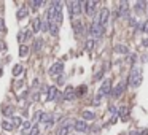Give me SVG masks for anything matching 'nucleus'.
Returning <instances> with one entry per match:
<instances>
[{"label": "nucleus", "mask_w": 148, "mask_h": 135, "mask_svg": "<svg viewBox=\"0 0 148 135\" xmlns=\"http://www.w3.org/2000/svg\"><path fill=\"white\" fill-rule=\"evenodd\" d=\"M128 84L132 87H137L142 84V69L139 67H132L131 73H129V78H128Z\"/></svg>", "instance_id": "obj_1"}, {"label": "nucleus", "mask_w": 148, "mask_h": 135, "mask_svg": "<svg viewBox=\"0 0 148 135\" xmlns=\"http://www.w3.org/2000/svg\"><path fill=\"white\" fill-rule=\"evenodd\" d=\"M103 32H105V27H102V26H100V22H99V17H96V19L93 21V24H91V27H89V34L93 35V37L102 38Z\"/></svg>", "instance_id": "obj_2"}, {"label": "nucleus", "mask_w": 148, "mask_h": 135, "mask_svg": "<svg viewBox=\"0 0 148 135\" xmlns=\"http://www.w3.org/2000/svg\"><path fill=\"white\" fill-rule=\"evenodd\" d=\"M112 91H113V89H112V80H110V78H107V80L102 81L100 89H99V94H97V95H100V97H102V95H110Z\"/></svg>", "instance_id": "obj_3"}, {"label": "nucleus", "mask_w": 148, "mask_h": 135, "mask_svg": "<svg viewBox=\"0 0 148 135\" xmlns=\"http://www.w3.org/2000/svg\"><path fill=\"white\" fill-rule=\"evenodd\" d=\"M69 7L70 16H78L83 11V2H69Z\"/></svg>", "instance_id": "obj_4"}, {"label": "nucleus", "mask_w": 148, "mask_h": 135, "mask_svg": "<svg viewBox=\"0 0 148 135\" xmlns=\"http://www.w3.org/2000/svg\"><path fill=\"white\" fill-rule=\"evenodd\" d=\"M108 21H110V11H108V8H102L99 13V22L102 27H105V26L108 24Z\"/></svg>", "instance_id": "obj_5"}, {"label": "nucleus", "mask_w": 148, "mask_h": 135, "mask_svg": "<svg viewBox=\"0 0 148 135\" xmlns=\"http://www.w3.org/2000/svg\"><path fill=\"white\" fill-rule=\"evenodd\" d=\"M124 89H126V81H121V83H118L116 86H115V89L112 91V95H113V99H120L121 94L124 92Z\"/></svg>", "instance_id": "obj_6"}, {"label": "nucleus", "mask_w": 148, "mask_h": 135, "mask_svg": "<svg viewBox=\"0 0 148 135\" xmlns=\"http://www.w3.org/2000/svg\"><path fill=\"white\" fill-rule=\"evenodd\" d=\"M62 72H64V64L62 62H56V64H53V65L49 67V75H53V76L61 75Z\"/></svg>", "instance_id": "obj_7"}, {"label": "nucleus", "mask_w": 148, "mask_h": 135, "mask_svg": "<svg viewBox=\"0 0 148 135\" xmlns=\"http://www.w3.org/2000/svg\"><path fill=\"white\" fill-rule=\"evenodd\" d=\"M83 8H86V14L93 16L96 13V8H97V2H83Z\"/></svg>", "instance_id": "obj_8"}, {"label": "nucleus", "mask_w": 148, "mask_h": 135, "mask_svg": "<svg viewBox=\"0 0 148 135\" xmlns=\"http://www.w3.org/2000/svg\"><path fill=\"white\" fill-rule=\"evenodd\" d=\"M72 27H73V30H75V34H78V35H81L83 32H84V26H83L81 19H73Z\"/></svg>", "instance_id": "obj_9"}, {"label": "nucleus", "mask_w": 148, "mask_h": 135, "mask_svg": "<svg viewBox=\"0 0 148 135\" xmlns=\"http://www.w3.org/2000/svg\"><path fill=\"white\" fill-rule=\"evenodd\" d=\"M57 95H61V94H59V91H57V87H56V86H49L48 87V95H46V100L51 102V100H54Z\"/></svg>", "instance_id": "obj_10"}, {"label": "nucleus", "mask_w": 148, "mask_h": 135, "mask_svg": "<svg viewBox=\"0 0 148 135\" xmlns=\"http://www.w3.org/2000/svg\"><path fill=\"white\" fill-rule=\"evenodd\" d=\"M73 129L76 132H86L88 130V122L86 121H75L73 122Z\"/></svg>", "instance_id": "obj_11"}, {"label": "nucleus", "mask_w": 148, "mask_h": 135, "mask_svg": "<svg viewBox=\"0 0 148 135\" xmlns=\"http://www.w3.org/2000/svg\"><path fill=\"white\" fill-rule=\"evenodd\" d=\"M62 97H64V100H72V99L75 97V89H73L72 86H67L66 91H64V94H62Z\"/></svg>", "instance_id": "obj_12"}, {"label": "nucleus", "mask_w": 148, "mask_h": 135, "mask_svg": "<svg viewBox=\"0 0 148 135\" xmlns=\"http://www.w3.org/2000/svg\"><path fill=\"white\" fill-rule=\"evenodd\" d=\"M129 3L124 0V2H121L120 3V16H123V17H129Z\"/></svg>", "instance_id": "obj_13"}, {"label": "nucleus", "mask_w": 148, "mask_h": 135, "mask_svg": "<svg viewBox=\"0 0 148 135\" xmlns=\"http://www.w3.org/2000/svg\"><path fill=\"white\" fill-rule=\"evenodd\" d=\"M118 116H120L121 119H128L129 118V108L128 107H121L120 111H118Z\"/></svg>", "instance_id": "obj_14"}, {"label": "nucleus", "mask_w": 148, "mask_h": 135, "mask_svg": "<svg viewBox=\"0 0 148 135\" xmlns=\"http://www.w3.org/2000/svg\"><path fill=\"white\" fill-rule=\"evenodd\" d=\"M59 26L61 24H57L56 21L49 22V32H51V35H57L59 34Z\"/></svg>", "instance_id": "obj_15"}, {"label": "nucleus", "mask_w": 148, "mask_h": 135, "mask_svg": "<svg viewBox=\"0 0 148 135\" xmlns=\"http://www.w3.org/2000/svg\"><path fill=\"white\" fill-rule=\"evenodd\" d=\"M128 46L126 45H116L115 46V52H118V54H128Z\"/></svg>", "instance_id": "obj_16"}, {"label": "nucleus", "mask_w": 148, "mask_h": 135, "mask_svg": "<svg viewBox=\"0 0 148 135\" xmlns=\"http://www.w3.org/2000/svg\"><path fill=\"white\" fill-rule=\"evenodd\" d=\"M81 116H83V121H91V119L96 118V114H94L93 111H86V110L81 113Z\"/></svg>", "instance_id": "obj_17"}, {"label": "nucleus", "mask_w": 148, "mask_h": 135, "mask_svg": "<svg viewBox=\"0 0 148 135\" xmlns=\"http://www.w3.org/2000/svg\"><path fill=\"white\" fill-rule=\"evenodd\" d=\"M29 14V11H27V8L26 7H21L19 10H18V13H16V16H18V19H22V17H26Z\"/></svg>", "instance_id": "obj_18"}, {"label": "nucleus", "mask_w": 148, "mask_h": 135, "mask_svg": "<svg viewBox=\"0 0 148 135\" xmlns=\"http://www.w3.org/2000/svg\"><path fill=\"white\" fill-rule=\"evenodd\" d=\"M41 30L43 32H46V30H49V19H48V16H43V21H41Z\"/></svg>", "instance_id": "obj_19"}, {"label": "nucleus", "mask_w": 148, "mask_h": 135, "mask_svg": "<svg viewBox=\"0 0 148 135\" xmlns=\"http://www.w3.org/2000/svg\"><path fill=\"white\" fill-rule=\"evenodd\" d=\"M86 91H88V87H86V86H80L78 89L75 91V97H83V95L86 94Z\"/></svg>", "instance_id": "obj_20"}, {"label": "nucleus", "mask_w": 148, "mask_h": 135, "mask_svg": "<svg viewBox=\"0 0 148 135\" xmlns=\"http://www.w3.org/2000/svg\"><path fill=\"white\" fill-rule=\"evenodd\" d=\"M40 22H41V19L40 17H34V21H32V27H34V32H38L40 30Z\"/></svg>", "instance_id": "obj_21"}, {"label": "nucleus", "mask_w": 148, "mask_h": 135, "mask_svg": "<svg viewBox=\"0 0 148 135\" xmlns=\"http://www.w3.org/2000/svg\"><path fill=\"white\" fill-rule=\"evenodd\" d=\"M70 130H72V127H59L56 135H69Z\"/></svg>", "instance_id": "obj_22"}, {"label": "nucleus", "mask_w": 148, "mask_h": 135, "mask_svg": "<svg viewBox=\"0 0 148 135\" xmlns=\"http://www.w3.org/2000/svg\"><path fill=\"white\" fill-rule=\"evenodd\" d=\"M22 72H24V67H22V65H19V64L13 67V75H14V76H19Z\"/></svg>", "instance_id": "obj_23"}, {"label": "nucleus", "mask_w": 148, "mask_h": 135, "mask_svg": "<svg viewBox=\"0 0 148 135\" xmlns=\"http://www.w3.org/2000/svg\"><path fill=\"white\" fill-rule=\"evenodd\" d=\"M2 127H3V130L10 132V130H13V129H14V126L11 124V121H3V122H2Z\"/></svg>", "instance_id": "obj_24"}, {"label": "nucleus", "mask_w": 148, "mask_h": 135, "mask_svg": "<svg viewBox=\"0 0 148 135\" xmlns=\"http://www.w3.org/2000/svg\"><path fill=\"white\" fill-rule=\"evenodd\" d=\"M41 46H43V40H41V38H37V40H35V45H34V51L38 52L41 49Z\"/></svg>", "instance_id": "obj_25"}, {"label": "nucleus", "mask_w": 148, "mask_h": 135, "mask_svg": "<svg viewBox=\"0 0 148 135\" xmlns=\"http://www.w3.org/2000/svg\"><path fill=\"white\" fill-rule=\"evenodd\" d=\"M11 124H13L14 127H19V126L22 124V119H21L19 116H13V118H11Z\"/></svg>", "instance_id": "obj_26"}, {"label": "nucleus", "mask_w": 148, "mask_h": 135, "mask_svg": "<svg viewBox=\"0 0 148 135\" xmlns=\"http://www.w3.org/2000/svg\"><path fill=\"white\" fill-rule=\"evenodd\" d=\"M27 52H29V46L21 45V48H19V56H21V57H26V56H27Z\"/></svg>", "instance_id": "obj_27"}, {"label": "nucleus", "mask_w": 148, "mask_h": 135, "mask_svg": "<svg viewBox=\"0 0 148 135\" xmlns=\"http://www.w3.org/2000/svg\"><path fill=\"white\" fill-rule=\"evenodd\" d=\"M94 45H96V42H94L93 38H91V40H88L86 42V51H93V48H94Z\"/></svg>", "instance_id": "obj_28"}, {"label": "nucleus", "mask_w": 148, "mask_h": 135, "mask_svg": "<svg viewBox=\"0 0 148 135\" xmlns=\"http://www.w3.org/2000/svg\"><path fill=\"white\" fill-rule=\"evenodd\" d=\"M43 3H45V2H41V0H35V2H30V7L34 8V10H37V8L41 7Z\"/></svg>", "instance_id": "obj_29"}, {"label": "nucleus", "mask_w": 148, "mask_h": 135, "mask_svg": "<svg viewBox=\"0 0 148 135\" xmlns=\"http://www.w3.org/2000/svg\"><path fill=\"white\" fill-rule=\"evenodd\" d=\"M29 129H32V126H30V122L29 121H26V122H22V134H26V132L29 130ZM30 132V130H29Z\"/></svg>", "instance_id": "obj_30"}, {"label": "nucleus", "mask_w": 148, "mask_h": 135, "mask_svg": "<svg viewBox=\"0 0 148 135\" xmlns=\"http://www.w3.org/2000/svg\"><path fill=\"white\" fill-rule=\"evenodd\" d=\"M143 7H145V2H137V3H135L137 13H142V11H143Z\"/></svg>", "instance_id": "obj_31"}, {"label": "nucleus", "mask_w": 148, "mask_h": 135, "mask_svg": "<svg viewBox=\"0 0 148 135\" xmlns=\"http://www.w3.org/2000/svg\"><path fill=\"white\" fill-rule=\"evenodd\" d=\"M3 114L5 116H11V114H13V107H5L3 108Z\"/></svg>", "instance_id": "obj_32"}, {"label": "nucleus", "mask_w": 148, "mask_h": 135, "mask_svg": "<svg viewBox=\"0 0 148 135\" xmlns=\"http://www.w3.org/2000/svg\"><path fill=\"white\" fill-rule=\"evenodd\" d=\"M26 40V30L24 32H19V35H18V42L19 43H22Z\"/></svg>", "instance_id": "obj_33"}, {"label": "nucleus", "mask_w": 148, "mask_h": 135, "mask_svg": "<svg viewBox=\"0 0 148 135\" xmlns=\"http://www.w3.org/2000/svg\"><path fill=\"white\" fill-rule=\"evenodd\" d=\"M38 134H40V130H38L37 126H34V127L30 129V132H29V135H38Z\"/></svg>", "instance_id": "obj_34"}, {"label": "nucleus", "mask_w": 148, "mask_h": 135, "mask_svg": "<svg viewBox=\"0 0 148 135\" xmlns=\"http://www.w3.org/2000/svg\"><path fill=\"white\" fill-rule=\"evenodd\" d=\"M129 26H131V27H137V26H139V21H135L134 17H129Z\"/></svg>", "instance_id": "obj_35"}, {"label": "nucleus", "mask_w": 148, "mask_h": 135, "mask_svg": "<svg viewBox=\"0 0 148 135\" xmlns=\"http://www.w3.org/2000/svg\"><path fill=\"white\" fill-rule=\"evenodd\" d=\"M135 60H137V56H135V54H131V56H129V59H128V62L131 64V65H132V64L135 62Z\"/></svg>", "instance_id": "obj_36"}, {"label": "nucleus", "mask_w": 148, "mask_h": 135, "mask_svg": "<svg viewBox=\"0 0 148 135\" xmlns=\"http://www.w3.org/2000/svg\"><path fill=\"white\" fill-rule=\"evenodd\" d=\"M108 111H110L113 116H116V107H115V105H110V107H108Z\"/></svg>", "instance_id": "obj_37"}, {"label": "nucleus", "mask_w": 148, "mask_h": 135, "mask_svg": "<svg viewBox=\"0 0 148 135\" xmlns=\"http://www.w3.org/2000/svg\"><path fill=\"white\" fill-rule=\"evenodd\" d=\"M0 30H2V32L7 30V29H5V21H3V19H0Z\"/></svg>", "instance_id": "obj_38"}, {"label": "nucleus", "mask_w": 148, "mask_h": 135, "mask_svg": "<svg viewBox=\"0 0 148 135\" xmlns=\"http://www.w3.org/2000/svg\"><path fill=\"white\" fill-rule=\"evenodd\" d=\"M140 135H148V129H142V130H140Z\"/></svg>", "instance_id": "obj_39"}, {"label": "nucleus", "mask_w": 148, "mask_h": 135, "mask_svg": "<svg viewBox=\"0 0 148 135\" xmlns=\"http://www.w3.org/2000/svg\"><path fill=\"white\" fill-rule=\"evenodd\" d=\"M143 30H145V34H148V21L145 22V26H143Z\"/></svg>", "instance_id": "obj_40"}, {"label": "nucleus", "mask_w": 148, "mask_h": 135, "mask_svg": "<svg viewBox=\"0 0 148 135\" xmlns=\"http://www.w3.org/2000/svg\"><path fill=\"white\" fill-rule=\"evenodd\" d=\"M102 75H103V72H99V73L96 75V78H97V80H100V78H102Z\"/></svg>", "instance_id": "obj_41"}, {"label": "nucleus", "mask_w": 148, "mask_h": 135, "mask_svg": "<svg viewBox=\"0 0 148 135\" xmlns=\"http://www.w3.org/2000/svg\"><path fill=\"white\" fill-rule=\"evenodd\" d=\"M131 135H140V130H132Z\"/></svg>", "instance_id": "obj_42"}, {"label": "nucleus", "mask_w": 148, "mask_h": 135, "mask_svg": "<svg viewBox=\"0 0 148 135\" xmlns=\"http://www.w3.org/2000/svg\"><path fill=\"white\" fill-rule=\"evenodd\" d=\"M143 46H148V38H145V40H143Z\"/></svg>", "instance_id": "obj_43"}, {"label": "nucleus", "mask_w": 148, "mask_h": 135, "mask_svg": "<svg viewBox=\"0 0 148 135\" xmlns=\"http://www.w3.org/2000/svg\"><path fill=\"white\" fill-rule=\"evenodd\" d=\"M2 49H3V43H0V51H2Z\"/></svg>", "instance_id": "obj_44"}, {"label": "nucleus", "mask_w": 148, "mask_h": 135, "mask_svg": "<svg viewBox=\"0 0 148 135\" xmlns=\"http://www.w3.org/2000/svg\"><path fill=\"white\" fill-rule=\"evenodd\" d=\"M0 76H2V67H0Z\"/></svg>", "instance_id": "obj_45"}, {"label": "nucleus", "mask_w": 148, "mask_h": 135, "mask_svg": "<svg viewBox=\"0 0 148 135\" xmlns=\"http://www.w3.org/2000/svg\"><path fill=\"white\" fill-rule=\"evenodd\" d=\"M147 11H148V10H147Z\"/></svg>", "instance_id": "obj_46"}]
</instances>
